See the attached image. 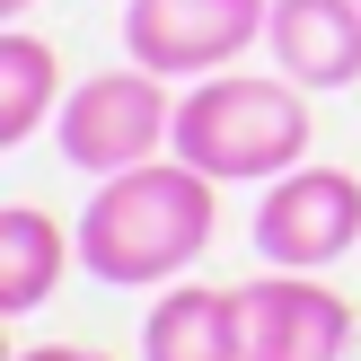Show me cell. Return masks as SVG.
Returning <instances> with one entry per match:
<instances>
[{"mask_svg": "<svg viewBox=\"0 0 361 361\" xmlns=\"http://www.w3.org/2000/svg\"><path fill=\"white\" fill-rule=\"evenodd\" d=\"M176 133V106H168V80L159 71H97V80H80L62 97V115H53V141H62L71 168L88 176H123L141 168V159H159Z\"/></svg>", "mask_w": 361, "mask_h": 361, "instance_id": "3", "label": "cell"}, {"mask_svg": "<svg viewBox=\"0 0 361 361\" xmlns=\"http://www.w3.org/2000/svg\"><path fill=\"white\" fill-rule=\"evenodd\" d=\"M282 80L300 88H353L361 80V0H274L264 9Z\"/></svg>", "mask_w": 361, "mask_h": 361, "instance_id": "7", "label": "cell"}, {"mask_svg": "<svg viewBox=\"0 0 361 361\" xmlns=\"http://www.w3.org/2000/svg\"><path fill=\"white\" fill-rule=\"evenodd\" d=\"M141 361H247V300L176 282L141 317Z\"/></svg>", "mask_w": 361, "mask_h": 361, "instance_id": "8", "label": "cell"}, {"mask_svg": "<svg viewBox=\"0 0 361 361\" xmlns=\"http://www.w3.org/2000/svg\"><path fill=\"white\" fill-rule=\"evenodd\" d=\"M168 150L185 168H203L212 185H247V176H282L309 159V88L300 80H247V71H221L203 80L185 106H176Z\"/></svg>", "mask_w": 361, "mask_h": 361, "instance_id": "2", "label": "cell"}, {"mask_svg": "<svg viewBox=\"0 0 361 361\" xmlns=\"http://www.w3.org/2000/svg\"><path fill=\"white\" fill-rule=\"evenodd\" d=\"M274 0H133L123 9V53L159 80H212L264 35Z\"/></svg>", "mask_w": 361, "mask_h": 361, "instance_id": "5", "label": "cell"}, {"mask_svg": "<svg viewBox=\"0 0 361 361\" xmlns=\"http://www.w3.org/2000/svg\"><path fill=\"white\" fill-rule=\"evenodd\" d=\"M247 361H344L353 353V300L326 291L317 274L264 264V282H247Z\"/></svg>", "mask_w": 361, "mask_h": 361, "instance_id": "6", "label": "cell"}, {"mask_svg": "<svg viewBox=\"0 0 361 361\" xmlns=\"http://www.w3.org/2000/svg\"><path fill=\"white\" fill-rule=\"evenodd\" d=\"M80 238H62V221L35 203H9L0 212V317H27L53 300V282L71 274Z\"/></svg>", "mask_w": 361, "mask_h": 361, "instance_id": "9", "label": "cell"}, {"mask_svg": "<svg viewBox=\"0 0 361 361\" xmlns=\"http://www.w3.org/2000/svg\"><path fill=\"white\" fill-rule=\"evenodd\" d=\"M361 238V176L353 168H282L264 176L256 203V256L291 264V274H317V264L353 256Z\"/></svg>", "mask_w": 361, "mask_h": 361, "instance_id": "4", "label": "cell"}, {"mask_svg": "<svg viewBox=\"0 0 361 361\" xmlns=\"http://www.w3.org/2000/svg\"><path fill=\"white\" fill-rule=\"evenodd\" d=\"M18 361H115V353H97V344H27Z\"/></svg>", "mask_w": 361, "mask_h": 361, "instance_id": "11", "label": "cell"}, {"mask_svg": "<svg viewBox=\"0 0 361 361\" xmlns=\"http://www.w3.org/2000/svg\"><path fill=\"white\" fill-rule=\"evenodd\" d=\"M27 9H35V0H0V18H27Z\"/></svg>", "mask_w": 361, "mask_h": 361, "instance_id": "12", "label": "cell"}, {"mask_svg": "<svg viewBox=\"0 0 361 361\" xmlns=\"http://www.w3.org/2000/svg\"><path fill=\"white\" fill-rule=\"evenodd\" d=\"M44 115H62V62H53L44 35L9 27L0 35V141L27 150V141L44 133Z\"/></svg>", "mask_w": 361, "mask_h": 361, "instance_id": "10", "label": "cell"}, {"mask_svg": "<svg viewBox=\"0 0 361 361\" xmlns=\"http://www.w3.org/2000/svg\"><path fill=\"white\" fill-rule=\"evenodd\" d=\"M212 176L185 168V159H141L123 176H97L80 212V264L106 282V291H150V282H176L194 256L212 247Z\"/></svg>", "mask_w": 361, "mask_h": 361, "instance_id": "1", "label": "cell"}]
</instances>
